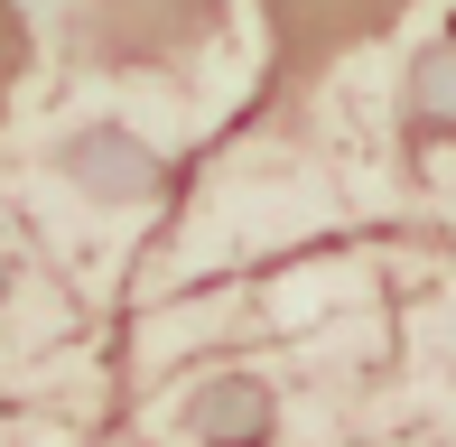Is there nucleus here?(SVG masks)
I'll list each match as a JSON object with an SVG mask.
<instances>
[{
	"label": "nucleus",
	"instance_id": "nucleus-3",
	"mask_svg": "<svg viewBox=\"0 0 456 447\" xmlns=\"http://www.w3.org/2000/svg\"><path fill=\"white\" fill-rule=\"evenodd\" d=\"M19 75H28V10L0 0V121H10V103H19Z\"/></svg>",
	"mask_w": 456,
	"mask_h": 447
},
{
	"label": "nucleus",
	"instance_id": "nucleus-2",
	"mask_svg": "<svg viewBox=\"0 0 456 447\" xmlns=\"http://www.w3.org/2000/svg\"><path fill=\"white\" fill-rule=\"evenodd\" d=\"M261 28H271V66L280 75H326L336 56L391 37L419 0H252Z\"/></svg>",
	"mask_w": 456,
	"mask_h": 447
},
{
	"label": "nucleus",
	"instance_id": "nucleus-1",
	"mask_svg": "<svg viewBox=\"0 0 456 447\" xmlns=\"http://www.w3.org/2000/svg\"><path fill=\"white\" fill-rule=\"evenodd\" d=\"M233 0H66V47L94 75H168L215 47Z\"/></svg>",
	"mask_w": 456,
	"mask_h": 447
}]
</instances>
